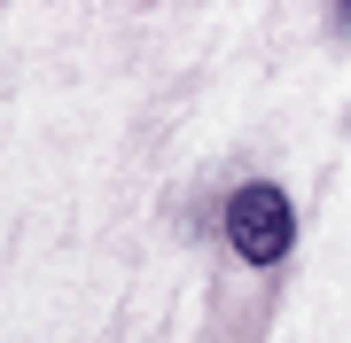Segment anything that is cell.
I'll return each mask as SVG.
<instances>
[{
    "label": "cell",
    "instance_id": "obj_1",
    "mask_svg": "<svg viewBox=\"0 0 351 343\" xmlns=\"http://www.w3.org/2000/svg\"><path fill=\"white\" fill-rule=\"evenodd\" d=\"M289 234H297V218H289V195L274 179H250V188L226 203V242H234V257H250V266H281Z\"/></svg>",
    "mask_w": 351,
    "mask_h": 343
}]
</instances>
